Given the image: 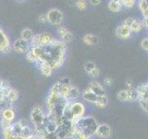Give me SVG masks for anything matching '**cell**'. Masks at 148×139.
<instances>
[{"mask_svg":"<svg viewBox=\"0 0 148 139\" xmlns=\"http://www.w3.org/2000/svg\"><path fill=\"white\" fill-rule=\"evenodd\" d=\"M31 50L34 54L37 61L40 60L48 64L53 70H58L65 62L67 46L63 41L54 39L52 43L47 45L31 47Z\"/></svg>","mask_w":148,"mask_h":139,"instance_id":"6da1fadb","label":"cell"},{"mask_svg":"<svg viewBox=\"0 0 148 139\" xmlns=\"http://www.w3.org/2000/svg\"><path fill=\"white\" fill-rule=\"evenodd\" d=\"M73 126L75 130L83 133L90 138L91 136L95 134L96 129L98 127V123H97L96 120L92 116H83V117L73 122Z\"/></svg>","mask_w":148,"mask_h":139,"instance_id":"7a4b0ae2","label":"cell"},{"mask_svg":"<svg viewBox=\"0 0 148 139\" xmlns=\"http://www.w3.org/2000/svg\"><path fill=\"white\" fill-rule=\"evenodd\" d=\"M85 105L81 101L72 100L69 101L64 110L63 118L71 122H75L78 119L83 117L85 114Z\"/></svg>","mask_w":148,"mask_h":139,"instance_id":"3957f363","label":"cell"},{"mask_svg":"<svg viewBox=\"0 0 148 139\" xmlns=\"http://www.w3.org/2000/svg\"><path fill=\"white\" fill-rule=\"evenodd\" d=\"M54 41V37L49 32H42L39 34H35L31 40V47H36V46H45L51 44Z\"/></svg>","mask_w":148,"mask_h":139,"instance_id":"277c9868","label":"cell"},{"mask_svg":"<svg viewBox=\"0 0 148 139\" xmlns=\"http://www.w3.org/2000/svg\"><path fill=\"white\" fill-rule=\"evenodd\" d=\"M45 14L47 17V21L53 25H59L64 20V14L58 8H51Z\"/></svg>","mask_w":148,"mask_h":139,"instance_id":"5b68a950","label":"cell"},{"mask_svg":"<svg viewBox=\"0 0 148 139\" xmlns=\"http://www.w3.org/2000/svg\"><path fill=\"white\" fill-rule=\"evenodd\" d=\"M12 45V50L18 54H26L28 51L31 49V44L30 42H28L24 39L18 38L11 44Z\"/></svg>","mask_w":148,"mask_h":139,"instance_id":"8992f818","label":"cell"},{"mask_svg":"<svg viewBox=\"0 0 148 139\" xmlns=\"http://www.w3.org/2000/svg\"><path fill=\"white\" fill-rule=\"evenodd\" d=\"M118 99L121 102H132L139 99L138 94L135 89H125L120 90L118 93Z\"/></svg>","mask_w":148,"mask_h":139,"instance_id":"52a82bcc","label":"cell"},{"mask_svg":"<svg viewBox=\"0 0 148 139\" xmlns=\"http://www.w3.org/2000/svg\"><path fill=\"white\" fill-rule=\"evenodd\" d=\"M12 50V45L8 36L0 27V54H7Z\"/></svg>","mask_w":148,"mask_h":139,"instance_id":"ba28073f","label":"cell"},{"mask_svg":"<svg viewBox=\"0 0 148 139\" xmlns=\"http://www.w3.org/2000/svg\"><path fill=\"white\" fill-rule=\"evenodd\" d=\"M15 118H16V112L11 105L6 106L4 108L0 109V119L8 120L10 122H14Z\"/></svg>","mask_w":148,"mask_h":139,"instance_id":"9c48e42d","label":"cell"},{"mask_svg":"<svg viewBox=\"0 0 148 139\" xmlns=\"http://www.w3.org/2000/svg\"><path fill=\"white\" fill-rule=\"evenodd\" d=\"M132 30L128 25H126L125 23H121L120 25L118 26V28L116 29V35H117L119 39L121 40H127L130 37L132 36Z\"/></svg>","mask_w":148,"mask_h":139,"instance_id":"30bf717a","label":"cell"},{"mask_svg":"<svg viewBox=\"0 0 148 139\" xmlns=\"http://www.w3.org/2000/svg\"><path fill=\"white\" fill-rule=\"evenodd\" d=\"M111 133H112V132H111V127L109 125L106 123H102L98 124L95 136L102 139H108L111 136Z\"/></svg>","mask_w":148,"mask_h":139,"instance_id":"8fae6325","label":"cell"},{"mask_svg":"<svg viewBox=\"0 0 148 139\" xmlns=\"http://www.w3.org/2000/svg\"><path fill=\"white\" fill-rule=\"evenodd\" d=\"M58 34L60 37L61 41H63L64 43H69V42H71L73 40V34L64 26L58 27Z\"/></svg>","mask_w":148,"mask_h":139,"instance_id":"7c38bea8","label":"cell"},{"mask_svg":"<svg viewBox=\"0 0 148 139\" xmlns=\"http://www.w3.org/2000/svg\"><path fill=\"white\" fill-rule=\"evenodd\" d=\"M88 88H89L92 92H94L96 96H106L105 88L103 87V85H102L99 82H97V81H92L89 83V86H88Z\"/></svg>","mask_w":148,"mask_h":139,"instance_id":"4fadbf2b","label":"cell"},{"mask_svg":"<svg viewBox=\"0 0 148 139\" xmlns=\"http://www.w3.org/2000/svg\"><path fill=\"white\" fill-rule=\"evenodd\" d=\"M123 23L128 25L130 28H131L132 32H139L143 29L142 22L140 21L136 20V19H132V18L126 19V20L123 21Z\"/></svg>","mask_w":148,"mask_h":139,"instance_id":"5bb4252c","label":"cell"},{"mask_svg":"<svg viewBox=\"0 0 148 139\" xmlns=\"http://www.w3.org/2000/svg\"><path fill=\"white\" fill-rule=\"evenodd\" d=\"M35 65H36V67L39 69V71L42 73V75H44L45 77L52 76L54 70L51 68L48 64H46V63H45L43 61H40V60H38V61L35 63Z\"/></svg>","mask_w":148,"mask_h":139,"instance_id":"9a60e30c","label":"cell"},{"mask_svg":"<svg viewBox=\"0 0 148 139\" xmlns=\"http://www.w3.org/2000/svg\"><path fill=\"white\" fill-rule=\"evenodd\" d=\"M82 98L86 101V102H89V103H92V104H95L96 103V101L97 99H98V96H96L94 92H92L89 88H87V89H85L84 91H83L82 93Z\"/></svg>","mask_w":148,"mask_h":139,"instance_id":"2e32d148","label":"cell"},{"mask_svg":"<svg viewBox=\"0 0 148 139\" xmlns=\"http://www.w3.org/2000/svg\"><path fill=\"white\" fill-rule=\"evenodd\" d=\"M11 130H12V133H13L14 136H23V126H22V124L21 123L20 120L12 122Z\"/></svg>","mask_w":148,"mask_h":139,"instance_id":"e0dca14e","label":"cell"},{"mask_svg":"<svg viewBox=\"0 0 148 139\" xmlns=\"http://www.w3.org/2000/svg\"><path fill=\"white\" fill-rule=\"evenodd\" d=\"M18 97H20V93L15 88H11L10 91L8 92V94L7 96V100L9 102V104H13L15 102L18 101Z\"/></svg>","mask_w":148,"mask_h":139,"instance_id":"ac0fdd59","label":"cell"},{"mask_svg":"<svg viewBox=\"0 0 148 139\" xmlns=\"http://www.w3.org/2000/svg\"><path fill=\"white\" fill-rule=\"evenodd\" d=\"M82 41L85 45H95L98 43V38L92 34H87L82 37Z\"/></svg>","mask_w":148,"mask_h":139,"instance_id":"d6986e66","label":"cell"},{"mask_svg":"<svg viewBox=\"0 0 148 139\" xmlns=\"http://www.w3.org/2000/svg\"><path fill=\"white\" fill-rule=\"evenodd\" d=\"M81 92L80 90L78 89L76 86H72L71 87V89H69V95H68V97L67 99L69 101H72V100H77L79 97L81 96Z\"/></svg>","mask_w":148,"mask_h":139,"instance_id":"ffe728a7","label":"cell"},{"mask_svg":"<svg viewBox=\"0 0 148 139\" xmlns=\"http://www.w3.org/2000/svg\"><path fill=\"white\" fill-rule=\"evenodd\" d=\"M122 5L121 3L119 2V0H110L109 3H108V9L110 11L112 12H119L121 10L122 8Z\"/></svg>","mask_w":148,"mask_h":139,"instance_id":"44dd1931","label":"cell"},{"mask_svg":"<svg viewBox=\"0 0 148 139\" xmlns=\"http://www.w3.org/2000/svg\"><path fill=\"white\" fill-rule=\"evenodd\" d=\"M108 105V98L106 97V96H99L98 99H97L96 103L95 104V106L96 108L98 109H106V107Z\"/></svg>","mask_w":148,"mask_h":139,"instance_id":"7402d4cb","label":"cell"},{"mask_svg":"<svg viewBox=\"0 0 148 139\" xmlns=\"http://www.w3.org/2000/svg\"><path fill=\"white\" fill-rule=\"evenodd\" d=\"M34 35V32H32V31L30 29V28H25V29H23L21 31V38L28 41V42H31Z\"/></svg>","mask_w":148,"mask_h":139,"instance_id":"603a6c76","label":"cell"},{"mask_svg":"<svg viewBox=\"0 0 148 139\" xmlns=\"http://www.w3.org/2000/svg\"><path fill=\"white\" fill-rule=\"evenodd\" d=\"M87 6L88 4L86 0H77L75 2V7L80 10H84V9L87 8Z\"/></svg>","mask_w":148,"mask_h":139,"instance_id":"cb8c5ba5","label":"cell"},{"mask_svg":"<svg viewBox=\"0 0 148 139\" xmlns=\"http://www.w3.org/2000/svg\"><path fill=\"white\" fill-rule=\"evenodd\" d=\"M26 59H27L29 62H31V63H34V64H35V63L37 62V58H35L34 54L32 53V51L31 49L26 53Z\"/></svg>","mask_w":148,"mask_h":139,"instance_id":"d4e9b609","label":"cell"},{"mask_svg":"<svg viewBox=\"0 0 148 139\" xmlns=\"http://www.w3.org/2000/svg\"><path fill=\"white\" fill-rule=\"evenodd\" d=\"M96 66H95V63L92 62V61H87L84 63V65H83V69H84V71L88 73L90 72L92 69H95Z\"/></svg>","mask_w":148,"mask_h":139,"instance_id":"484cf974","label":"cell"},{"mask_svg":"<svg viewBox=\"0 0 148 139\" xmlns=\"http://www.w3.org/2000/svg\"><path fill=\"white\" fill-rule=\"evenodd\" d=\"M119 2L121 3V5L125 8H132L134 6L136 0H119Z\"/></svg>","mask_w":148,"mask_h":139,"instance_id":"4316f807","label":"cell"},{"mask_svg":"<svg viewBox=\"0 0 148 139\" xmlns=\"http://www.w3.org/2000/svg\"><path fill=\"white\" fill-rule=\"evenodd\" d=\"M88 75H89L91 78H97L99 75H100V70L97 68V67H95V69H92V71L90 72H88Z\"/></svg>","mask_w":148,"mask_h":139,"instance_id":"83f0119b","label":"cell"},{"mask_svg":"<svg viewBox=\"0 0 148 139\" xmlns=\"http://www.w3.org/2000/svg\"><path fill=\"white\" fill-rule=\"evenodd\" d=\"M0 125H1V128L2 129H7V128L11 127L12 122H8V120H6L0 119Z\"/></svg>","mask_w":148,"mask_h":139,"instance_id":"f1b7e54d","label":"cell"},{"mask_svg":"<svg viewBox=\"0 0 148 139\" xmlns=\"http://www.w3.org/2000/svg\"><path fill=\"white\" fill-rule=\"evenodd\" d=\"M59 83H61V85H71V78L69 77H62L60 78L59 80L58 81Z\"/></svg>","mask_w":148,"mask_h":139,"instance_id":"f546056e","label":"cell"},{"mask_svg":"<svg viewBox=\"0 0 148 139\" xmlns=\"http://www.w3.org/2000/svg\"><path fill=\"white\" fill-rule=\"evenodd\" d=\"M141 46L143 50H145L148 52V37H145L143 38L141 42Z\"/></svg>","mask_w":148,"mask_h":139,"instance_id":"4dcf8cb0","label":"cell"},{"mask_svg":"<svg viewBox=\"0 0 148 139\" xmlns=\"http://www.w3.org/2000/svg\"><path fill=\"white\" fill-rule=\"evenodd\" d=\"M38 21L40 23H42V24H45V23L48 22L47 21V17H46V14H41V15L39 16V18H38Z\"/></svg>","mask_w":148,"mask_h":139,"instance_id":"1f68e13d","label":"cell"},{"mask_svg":"<svg viewBox=\"0 0 148 139\" xmlns=\"http://www.w3.org/2000/svg\"><path fill=\"white\" fill-rule=\"evenodd\" d=\"M125 85H126L127 86V89H132V86H133V83L132 80H126V82H125Z\"/></svg>","mask_w":148,"mask_h":139,"instance_id":"d6a6232c","label":"cell"},{"mask_svg":"<svg viewBox=\"0 0 148 139\" xmlns=\"http://www.w3.org/2000/svg\"><path fill=\"white\" fill-rule=\"evenodd\" d=\"M104 83H105V85H106V86H110V85L113 83V80H112L111 78L108 77V78H106L105 80H104Z\"/></svg>","mask_w":148,"mask_h":139,"instance_id":"836d02e7","label":"cell"},{"mask_svg":"<svg viewBox=\"0 0 148 139\" xmlns=\"http://www.w3.org/2000/svg\"><path fill=\"white\" fill-rule=\"evenodd\" d=\"M141 22H142L143 27H145V28H146V29H148V17L147 18H143Z\"/></svg>","mask_w":148,"mask_h":139,"instance_id":"e575fe53","label":"cell"},{"mask_svg":"<svg viewBox=\"0 0 148 139\" xmlns=\"http://www.w3.org/2000/svg\"><path fill=\"white\" fill-rule=\"evenodd\" d=\"M102 2V0H90V4L92 6H98Z\"/></svg>","mask_w":148,"mask_h":139,"instance_id":"d590c367","label":"cell"},{"mask_svg":"<svg viewBox=\"0 0 148 139\" xmlns=\"http://www.w3.org/2000/svg\"><path fill=\"white\" fill-rule=\"evenodd\" d=\"M17 1H18V2H22V1H24V0H17Z\"/></svg>","mask_w":148,"mask_h":139,"instance_id":"8d00e7d4","label":"cell"}]
</instances>
